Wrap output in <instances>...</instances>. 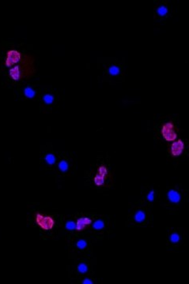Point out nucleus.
Segmentation results:
<instances>
[{
  "label": "nucleus",
  "instance_id": "nucleus-1",
  "mask_svg": "<svg viewBox=\"0 0 189 284\" xmlns=\"http://www.w3.org/2000/svg\"><path fill=\"white\" fill-rule=\"evenodd\" d=\"M36 222L45 230H51L55 226V220L52 217L43 215L42 214H39V213L36 215Z\"/></svg>",
  "mask_w": 189,
  "mask_h": 284
},
{
  "label": "nucleus",
  "instance_id": "nucleus-2",
  "mask_svg": "<svg viewBox=\"0 0 189 284\" xmlns=\"http://www.w3.org/2000/svg\"><path fill=\"white\" fill-rule=\"evenodd\" d=\"M162 133L166 141H174L177 138V133L175 132V126L171 122L166 123L162 126Z\"/></svg>",
  "mask_w": 189,
  "mask_h": 284
},
{
  "label": "nucleus",
  "instance_id": "nucleus-3",
  "mask_svg": "<svg viewBox=\"0 0 189 284\" xmlns=\"http://www.w3.org/2000/svg\"><path fill=\"white\" fill-rule=\"evenodd\" d=\"M21 59V54L19 51L17 50H10L7 52V54H6V61H5L6 66L10 67V66H14L20 62Z\"/></svg>",
  "mask_w": 189,
  "mask_h": 284
},
{
  "label": "nucleus",
  "instance_id": "nucleus-4",
  "mask_svg": "<svg viewBox=\"0 0 189 284\" xmlns=\"http://www.w3.org/2000/svg\"><path fill=\"white\" fill-rule=\"evenodd\" d=\"M184 149V143L181 139L177 140L172 144L171 153L173 156H179L183 153Z\"/></svg>",
  "mask_w": 189,
  "mask_h": 284
},
{
  "label": "nucleus",
  "instance_id": "nucleus-5",
  "mask_svg": "<svg viewBox=\"0 0 189 284\" xmlns=\"http://www.w3.org/2000/svg\"><path fill=\"white\" fill-rule=\"evenodd\" d=\"M75 223H76L75 230L78 231H81L87 227H89L90 224H92V219L88 217H81L78 219Z\"/></svg>",
  "mask_w": 189,
  "mask_h": 284
},
{
  "label": "nucleus",
  "instance_id": "nucleus-6",
  "mask_svg": "<svg viewBox=\"0 0 189 284\" xmlns=\"http://www.w3.org/2000/svg\"><path fill=\"white\" fill-rule=\"evenodd\" d=\"M21 74H22V71H21L20 66H14L10 69L9 72L10 77L12 78L14 81L19 80L21 77Z\"/></svg>",
  "mask_w": 189,
  "mask_h": 284
},
{
  "label": "nucleus",
  "instance_id": "nucleus-7",
  "mask_svg": "<svg viewBox=\"0 0 189 284\" xmlns=\"http://www.w3.org/2000/svg\"><path fill=\"white\" fill-rule=\"evenodd\" d=\"M168 199L170 202L173 204H178L181 200V196L180 193L175 189H171L168 193Z\"/></svg>",
  "mask_w": 189,
  "mask_h": 284
},
{
  "label": "nucleus",
  "instance_id": "nucleus-8",
  "mask_svg": "<svg viewBox=\"0 0 189 284\" xmlns=\"http://www.w3.org/2000/svg\"><path fill=\"white\" fill-rule=\"evenodd\" d=\"M23 92H24L25 96H26L27 98H29V99L33 98L34 96H36V92L34 90V89L32 88L31 86L25 87L24 89V90H23Z\"/></svg>",
  "mask_w": 189,
  "mask_h": 284
},
{
  "label": "nucleus",
  "instance_id": "nucleus-9",
  "mask_svg": "<svg viewBox=\"0 0 189 284\" xmlns=\"http://www.w3.org/2000/svg\"><path fill=\"white\" fill-rule=\"evenodd\" d=\"M168 12V9L166 5L165 4H161L157 10V14L160 17H165Z\"/></svg>",
  "mask_w": 189,
  "mask_h": 284
},
{
  "label": "nucleus",
  "instance_id": "nucleus-10",
  "mask_svg": "<svg viewBox=\"0 0 189 284\" xmlns=\"http://www.w3.org/2000/svg\"><path fill=\"white\" fill-rule=\"evenodd\" d=\"M145 219H146V213L143 211L140 210V211H138L137 212L135 213V220L136 223H141L145 221Z\"/></svg>",
  "mask_w": 189,
  "mask_h": 284
},
{
  "label": "nucleus",
  "instance_id": "nucleus-11",
  "mask_svg": "<svg viewBox=\"0 0 189 284\" xmlns=\"http://www.w3.org/2000/svg\"><path fill=\"white\" fill-rule=\"evenodd\" d=\"M120 71H121V69H120V66H117V65H112L108 69V73L111 76H117L118 74H120Z\"/></svg>",
  "mask_w": 189,
  "mask_h": 284
},
{
  "label": "nucleus",
  "instance_id": "nucleus-12",
  "mask_svg": "<svg viewBox=\"0 0 189 284\" xmlns=\"http://www.w3.org/2000/svg\"><path fill=\"white\" fill-rule=\"evenodd\" d=\"M58 168H59V170H60L61 172L65 173V172H66V171L68 170V169H69V163H67L66 160L63 159V160H61V161L59 163Z\"/></svg>",
  "mask_w": 189,
  "mask_h": 284
},
{
  "label": "nucleus",
  "instance_id": "nucleus-13",
  "mask_svg": "<svg viewBox=\"0 0 189 284\" xmlns=\"http://www.w3.org/2000/svg\"><path fill=\"white\" fill-rule=\"evenodd\" d=\"M45 161L48 165H53L56 162V157L53 153H48L45 156Z\"/></svg>",
  "mask_w": 189,
  "mask_h": 284
},
{
  "label": "nucleus",
  "instance_id": "nucleus-14",
  "mask_svg": "<svg viewBox=\"0 0 189 284\" xmlns=\"http://www.w3.org/2000/svg\"><path fill=\"white\" fill-rule=\"evenodd\" d=\"M105 177L102 176L101 174H97L96 176L94 177V183L98 186H101L105 184Z\"/></svg>",
  "mask_w": 189,
  "mask_h": 284
},
{
  "label": "nucleus",
  "instance_id": "nucleus-15",
  "mask_svg": "<svg viewBox=\"0 0 189 284\" xmlns=\"http://www.w3.org/2000/svg\"><path fill=\"white\" fill-rule=\"evenodd\" d=\"M93 227L94 230H102V229L105 227V223H104V221L101 220V219H98V220H97V221H95L93 223Z\"/></svg>",
  "mask_w": 189,
  "mask_h": 284
},
{
  "label": "nucleus",
  "instance_id": "nucleus-16",
  "mask_svg": "<svg viewBox=\"0 0 189 284\" xmlns=\"http://www.w3.org/2000/svg\"><path fill=\"white\" fill-rule=\"evenodd\" d=\"M43 100L46 104H51L54 101V96L50 93H47L43 96Z\"/></svg>",
  "mask_w": 189,
  "mask_h": 284
},
{
  "label": "nucleus",
  "instance_id": "nucleus-17",
  "mask_svg": "<svg viewBox=\"0 0 189 284\" xmlns=\"http://www.w3.org/2000/svg\"><path fill=\"white\" fill-rule=\"evenodd\" d=\"M77 269H78V272L80 273V274H86V272H88V266L86 265V264L85 263H80L77 267Z\"/></svg>",
  "mask_w": 189,
  "mask_h": 284
},
{
  "label": "nucleus",
  "instance_id": "nucleus-18",
  "mask_svg": "<svg viewBox=\"0 0 189 284\" xmlns=\"http://www.w3.org/2000/svg\"><path fill=\"white\" fill-rule=\"evenodd\" d=\"M65 227L69 231H74L76 228V223L74 221H67L65 223Z\"/></svg>",
  "mask_w": 189,
  "mask_h": 284
},
{
  "label": "nucleus",
  "instance_id": "nucleus-19",
  "mask_svg": "<svg viewBox=\"0 0 189 284\" xmlns=\"http://www.w3.org/2000/svg\"><path fill=\"white\" fill-rule=\"evenodd\" d=\"M76 246L79 249H84L87 247V242H86V241H85L83 239L78 240L77 243H76Z\"/></svg>",
  "mask_w": 189,
  "mask_h": 284
},
{
  "label": "nucleus",
  "instance_id": "nucleus-20",
  "mask_svg": "<svg viewBox=\"0 0 189 284\" xmlns=\"http://www.w3.org/2000/svg\"><path fill=\"white\" fill-rule=\"evenodd\" d=\"M180 237L178 234L177 233L172 234L171 236H170V242H171L172 243H174V244L178 243V242H180Z\"/></svg>",
  "mask_w": 189,
  "mask_h": 284
},
{
  "label": "nucleus",
  "instance_id": "nucleus-21",
  "mask_svg": "<svg viewBox=\"0 0 189 284\" xmlns=\"http://www.w3.org/2000/svg\"><path fill=\"white\" fill-rule=\"evenodd\" d=\"M98 174H101L102 176L105 177L107 175V174H108V170H107V168H105V166H101V167L98 168Z\"/></svg>",
  "mask_w": 189,
  "mask_h": 284
},
{
  "label": "nucleus",
  "instance_id": "nucleus-22",
  "mask_svg": "<svg viewBox=\"0 0 189 284\" xmlns=\"http://www.w3.org/2000/svg\"><path fill=\"white\" fill-rule=\"evenodd\" d=\"M154 199V191H150L147 195V200L149 201H153Z\"/></svg>",
  "mask_w": 189,
  "mask_h": 284
},
{
  "label": "nucleus",
  "instance_id": "nucleus-23",
  "mask_svg": "<svg viewBox=\"0 0 189 284\" xmlns=\"http://www.w3.org/2000/svg\"><path fill=\"white\" fill-rule=\"evenodd\" d=\"M82 283H84V284H93V280H92V279H85L84 280L82 281Z\"/></svg>",
  "mask_w": 189,
  "mask_h": 284
}]
</instances>
